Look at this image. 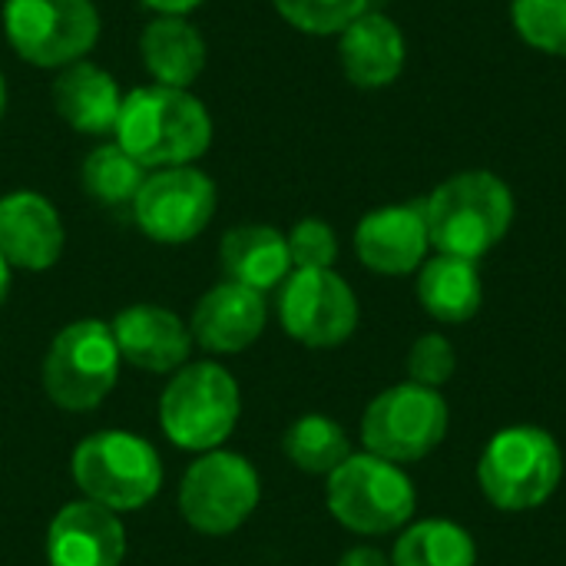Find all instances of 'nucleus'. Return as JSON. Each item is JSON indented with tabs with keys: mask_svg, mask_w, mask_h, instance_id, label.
I'll return each instance as SVG.
<instances>
[{
	"mask_svg": "<svg viewBox=\"0 0 566 566\" xmlns=\"http://www.w3.org/2000/svg\"><path fill=\"white\" fill-rule=\"evenodd\" d=\"M113 136L149 172L192 166L212 146V116L189 90L149 83L123 93Z\"/></svg>",
	"mask_w": 566,
	"mask_h": 566,
	"instance_id": "1",
	"label": "nucleus"
},
{
	"mask_svg": "<svg viewBox=\"0 0 566 566\" xmlns=\"http://www.w3.org/2000/svg\"><path fill=\"white\" fill-rule=\"evenodd\" d=\"M428 239L441 255L484 259L514 222V196L494 172H458L424 196Z\"/></svg>",
	"mask_w": 566,
	"mask_h": 566,
	"instance_id": "2",
	"label": "nucleus"
},
{
	"mask_svg": "<svg viewBox=\"0 0 566 566\" xmlns=\"http://www.w3.org/2000/svg\"><path fill=\"white\" fill-rule=\"evenodd\" d=\"M564 481V451L557 438L534 424L497 431L478 461L481 494L507 514L547 504Z\"/></svg>",
	"mask_w": 566,
	"mask_h": 566,
	"instance_id": "3",
	"label": "nucleus"
},
{
	"mask_svg": "<svg viewBox=\"0 0 566 566\" xmlns=\"http://www.w3.org/2000/svg\"><path fill=\"white\" fill-rule=\"evenodd\" d=\"M242 395L216 361H186L159 398V428L182 451H216L239 424Z\"/></svg>",
	"mask_w": 566,
	"mask_h": 566,
	"instance_id": "4",
	"label": "nucleus"
},
{
	"mask_svg": "<svg viewBox=\"0 0 566 566\" xmlns=\"http://www.w3.org/2000/svg\"><path fill=\"white\" fill-rule=\"evenodd\" d=\"M70 474L86 501L116 514L146 507L163 488V461L156 448L129 431H96L76 444Z\"/></svg>",
	"mask_w": 566,
	"mask_h": 566,
	"instance_id": "5",
	"label": "nucleus"
},
{
	"mask_svg": "<svg viewBox=\"0 0 566 566\" xmlns=\"http://www.w3.org/2000/svg\"><path fill=\"white\" fill-rule=\"evenodd\" d=\"M325 501L332 517L352 534L381 537L411 524L418 491L401 464L375 454H352L338 471L328 474Z\"/></svg>",
	"mask_w": 566,
	"mask_h": 566,
	"instance_id": "6",
	"label": "nucleus"
},
{
	"mask_svg": "<svg viewBox=\"0 0 566 566\" xmlns=\"http://www.w3.org/2000/svg\"><path fill=\"white\" fill-rule=\"evenodd\" d=\"M119 348L113 328L99 318H80L60 328L43 358V391L63 411H93L116 388Z\"/></svg>",
	"mask_w": 566,
	"mask_h": 566,
	"instance_id": "7",
	"label": "nucleus"
},
{
	"mask_svg": "<svg viewBox=\"0 0 566 566\" xmlns=\"http://www.w3.org/2000/svg\"><path fill=\"white\" fill-rule=\"evenodd\" d=\"M3 33L13 53L40 70H63L99 40L93 0H3Z\"/></svg>",
	"mask_w": 566,
	"mask_h": 566,
	"instance_id": "8",
	"label": "nucleus"
},
{
	"mask_svg": "<svg viewBox=\"0 0 566 566\" xmlns=\"http://www.w3.org/2000/svg\"><path fill=\"white\" fill-rule=\"evenodd\" d=\"M448 401L434 388L395 385L381 391L361 415V444L368 454L391 464H415L428 458L448 434Z\"/></svg>",
	"mask_w": 566,
	"mask_h": 566,
	"instance_id": "9",
	"label": "nucleus"
},
{
	"mask_svg": "<svg viewBox=\"0 0 566 566\" xmlns=\"http://www.w3.org/2000/svg\"><path fill=\"white\" fill-rule=\"evenodd\" d=\"M262 488L255 468L232 451L199 454L179 484L182 521L209 537H226L239 531L259 507Z\"/></svg>",
	"mask_w": 566,
	"mask_h": 566,
	"instance_id": "10",
	"label": "nucleus"
},
{
	"mask_svg": "<svg viewBox=\"0 0 566 566\" xmlns=\"http://www.w3.org/2000/svg\"><path fill=\"white\" fill-rule=\"evenodd\" d=\"M216 199V182L196 166L153 169L133 199V219L153 242L182 245L206 232Z\"/></svg>",
	"mask_w": 566,
	"mask_h": 566,
	"instance_id": "11",
	"label": "nucleus"
},
{
	"mask_svg": "<svg viewBox=\"0 0 566 566\" xmlns=\"http://www.w3.org/2000/svg\"><path fill=\"white\" fill-rule=\"evenodd\" d=\"M282 328L308 348H335L358 328V298L332 269H295L279 295Z\"/></svg>",
	"mask_w": 566,
	"mask_h": 566,
	"instance_id": "12",
	"label": "nucleus"
},
{
	"mask_svg": "<svg viewBox=\"0 0 566 566\" xmlns=\"http://www.w3.org/2000/svg\"><path fill=\"white\" fill-rule=\"evenodd\" d=\"M431 249L424 199L405 206H381L355 229V252L365 269L378 275H411Z\"/></svg>",
	"mask_w": 566,
	"mask_h": 566,
	"instance_id": "13",
	"label": "nucleus"
},
{
	"mask_svg": "<svg viewBox=\"0 0 566 566\" xmlns=\"http://www.w3.org/2000/svg\"><path fill=\"white\" fill-rule=\"evenodd\" d=\"M63 219L56 206L30 189L0 199V255L10 269L46 272L63 255Z\"/></svg>",
	"mask_w": 566,
	"mask_h": 566,
	"instance_id": "14",
	"label": "nucleus"
},
{
	"mask_svg": "<svg viewBox=\"0 0 566 566\" xmlns=\"http://www.w3.org/2000/svg\"><path fill=\"white\" fill-rule=\"evenodd\" d=\"M126 531L116 511L73 501L66 504L46 531V560L50 566H123Z\"/></svg>",
	"mask_w": 566,
	"mask_h": 566,
	"instance_id": "15",
	"label": "nucleus"
},
{
	"mask_svg": "<svg viewBox=\"0 0 566 566\" xmlns=\"http://www.w3.org/2000/svg\"><path fill=\"white\" fill-rule=\"evenodd\" d=\"M109 328L119 358L143 371L166 375V371H179L189 361L192 332L176 312L163 305H129L113 318Z\"/></svg>",
	"mask_w": 566,
	"mask_h": 566,
	"instance_id": "16",
	"label": "nucleus"
},
{
	"mask_svg": "<svg viewBox=\"0 0 566 566\" xmlns=\"http://www.w3.org/2000/svg\"><path fill=\"white\" fill-rule=\"evenodd\" d=\"M265 298L255 289L222 282L209 289L192 312L189 332L212 355L245 352L265 328Z\"/></svg>",
	"mask_w": 566,
	"mask_h": 566,
	"instance_id": "17",
	"label": "nucleus"
},
{
	"mask_svg": "<svg viewBox=\"0 0 566 566\" xmlns=\"http://www.w3.org/2000/svg\"><path fill=\"white\" fill-rule=\"evenodd\" d=\"M50 96L53 109L70 129L83 136H106L116 129L123 90L116 86L109 70L90 60H76L53 76Z\"/></svg>",
	"mask_w": 566,
	"mask_h": 566,
	"instance_id": "18",
	"label": "nucleus"
},
{
	"mask_svg": "<svg viewBox=\"0 0 566 566\" xmlns=\"http://www.w3.org/2000/svg\"><path fill=\"white\" fill-rule=\"evenodd\" d=\"M338 56L345 76L361 90L388 86L405 70V36L385 13L365 10L355 23L338 33Z\"/></svg>",
	"mask_w": 566,
	"mask_h": 566,
	"instance_id": "19",
	"label": "nucleus"
},
{
	"mask_svg": "<svg viewBox=\"0 0 566 566\" xmlns=\"http://www.w3.org/2000/svg\"><path fill=\"white\" fill-rule=\"evenodd\" d=\"M222 272L226 282L269 292L279 289L292 275V255H289V239L272 229V226H235L222 235L219 245Z\"/></svg>",
	"mask_w": 566,
	"mask_h": 566,
	"instance_id": "20",
	"label": "nucleus"
},
{
	"mask_svg": "<svg viewBox=\"0 0 566 566\" xmlns=\"http://www.w3.org/2000/svg\"><path fill=\"white\" fill-rule=\"evenodd\" d=\"M143 63L159 86L189 90L206 70V40L186 17H156L139 36Z\"/></svg>",
	"mask_w": 566,
	"mask_h": 566,
	"instance_id": "21",
	"label": "nucleus"
},
{
	"mask_svg": "<svg viewBox=\"0 0 566 566\" xmlns=\"http://www.w3.org/2000/svg\"><path fill=\"white\" fill-rule=\"evenodd\" d=\"M418 298L434 322H444V325L471 322L484 302V282H481L478 262L438 252L431 262L421 265Z\"/></svg>",
	"mask_w": 566,
	"mask_h": 566,
	"instance_id": "22",
	"label": "nucleus"
},
{
	"mask_svg": "<svg viewBox=\"0 0 566 566\" xmlns=\"http://www.w3.org/2000/svg\"><path fill=\"white\" fill-rule=\"evenodd\" d=\"M391 566H478V547L454 521H418L395 541Z\"/></svg>",
	"mask_w": 566,
	"mask_h": 566,
	"instance_id": "23",
	"label": "nucleus"
},
{
	"mask_svg": "<svg viewBox=\"0 0 566 566\" xmlns=\"http://www.w3.org/2000/svg\"><path fill=\"white\" fill-rule=\"evenodd\" d=\"M282 451L298 471L328 478L352 458V441L338 421L325 415H305L285 431Z\"/></svg>",
	"mask_w": 566,
	"mask_h": 566,
	"instance_id": "24",
	"label": "nucleus"
},
{
	"mask_svg": "<svg viewBox=\"0 0 566 566\" xmlns=\"http://www.w3.org/2000/svg\"><path fill=\"white\" fill-rule=\"evenodd\" d=\"M146 176H149V169H143L116 139L99 143L80 166V182H83L86 196L109 209L133 206Z\"/></svg>",
	"mask_w": 566,
	"mask_h": 566,
	"instance_id": "25",
	"label": "nucleus"
},
{
	"mask_svg": "<svg viewBox=\"0 0 566 566\" xmlns=\"http://www.w3.org/2000/svg\"><path fill=\"white\" fill-rule=\"evenodd\" d=\"M514 30L534 50L566 56V0H514Z\"/></svg>",
	"mask_w": 566,
	"mask_h": 566,
	"instance_id": "26",
	"label": "nucleus"
},
{
	"mask_svg": "<svg viewBox=\"0 0 566 566\" xmlns=\"http://www.w3.org/2000/svg\"><path fill=\"white\" fill-rule=\"evenodd\" d=\"M272 3L295 30L315 36L342 33L368 10V0H272Z\"/></svg>",
	"mask_w": 566,
	"mask_h": 566,
	"instance_id": "27",
	"label": "nucleus"
},
{
	"mask_svg": "<svg viewBox=\"0 0 566 566\" xmlns=\"http://www.w3.org/2000/svg\"><path fill=\"white\" fill-rule=\"evenodd\" d=\"M405 368H408V381H411V385L441 391V388L454 378V371H458V352H454V345H451L444 335L428 332V335H421V338L408 348Z\"/></svg>",
	"mask_w": 566,
	"mask_h": 566,
	"instance_id": "28",
	"label": "nucleus"
},
{
	"mask_svg": "<svg viewBox=\"0 0 566 566\" xmlns=\"http://www.w3.org/2000/svg\"><path fill=\"white\" fill-rule=\"evenodd\" d=\"M289 239V255L292 269H332L338 259V239L335 229L322 219H302L292 226Z\"/></svg>",
	"mask_w": 566,
	"mask_h": 566,
	"instance_id": "29",
	"label": "nucleus"
},
{
	"mask_svg": "<svg viewBox=\"0 0 566 566\" xmlns=\"http://www.w3.org/2000/svg\"><path fill=\"white\" fill-rule=\"evenodd\" d=\"M139 3L156 10V17H186L196 7H202L206 0H139Z\"/></svg>",
	"mask_w": 566,
	"mask_h": 566,
	"instance_id": "30",
	"label": "nucleus"
},
{
	"mask_svg": "<svg viewBox=\"0 0 566 566\" xmlns=\"http://www.w3.org/2000/svg\"><path fill=\"white\" fill-rule=\"evenodd\" d=\"M338 566H391V560L381 554V551H375V547H352Z\"/></svg>",
	"mask_w": 566,
	"mask_h": 566,
	"instance_id": "31",
	"label": "nucleus"
},
{
	"mask_svg": "<svg viewBox=\"0 0 566 566\" xmlns=\"http://www.w3.org/2000/svg\"><path fill=\"white\" fill-rule=\"evenodd\" d=\"M7 292H10V265H7V259L0 255V305H3V298H7Z\"/></svg>",
	"mask_w": 566,
	"mask_h": 566,
	"instance_id": "32",
	"label": "nucleus"
},
{
	"mask_svg": "<svg viewBox=\"0 0 566 566\" xmlns=\"http://www.w3.org/2000/svg\"><path fill=\"white\" fill-rule=\"evenodd\" d=\"M3 113H7V80L0 73V119H3Z\"/></svg>",
	"mask_w": 566,
	"mask_h": 566,
	"instance_id": "33",
	"label": "nucleus"
}]
</instances>
